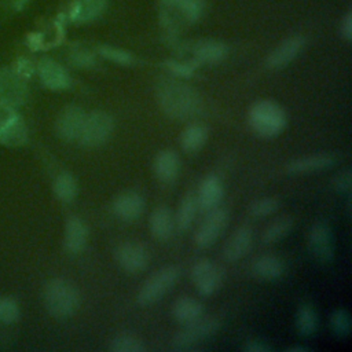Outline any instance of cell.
I'll use <instances>...</instances> for the list:
<instances>
[{
	"mask_svg": "<svg viewBox=\"0 0 352 352\" xmlns=\"http://www.w3.org/2000/svg\"><path fill=\"white\" fill-rule=\"evenodd\" d=\"M252 274L261 280H275L282 276L285 265L283 261L274 254H263L253 260Z\"/></svg>",
	"mask_w": 352,
	"mask_h": 352,
	"instance_id": "cell-26",
	"label": "cell"
},
{
	"mask_svg": "<svg viewBox=\"0 0 352 352\" xmlns=\"http://www.w3.org/2000/svg\"><path fill=\"white\" fill-rule=\"evenodd\" d=\"M180 268L177 265H165L151 274L138 292V302L140 305H151L160 301L179 280Z\"/></svg>",
	"mask_w": 352,
	"mask_h": 352,
	"instance_id": "cell-6",
	"label": "cell"
},
{
	"mask_svg": "<svg viewBox=\"0 0 352 352\" xmlns=\"http://www.w3.org/2000/svg\"><path fill=\"white\" fill-rule=\"evenodd\" d=\"M333 187L338 192H349L352 188V170L349 168L338 172L333 180Z\"/></svg>",
	"mask_w": 352,
	"mask_h": 352,
	"instance_id": "cell-40",
	"label": "cell"
},
{
	"mask_svg": "<svg viewBox=\"0 0 352 352\" xmlns=\"http://www.w3.org/2000/svg\"><path fill=\"white\" fill-rule=\"evenodd\" d=\"M289 352H307L308 348L307 346H301V345H294V346H290L287 348Z\"/></svg>",
	"mask_w": 352,
	"mask_h": 352,
	"instance_id": "cell-46",
	"label": "cell"
},
{
	"mask_svg": "<svg viewBox=\"0 0 352 352\" xmlns=\"http://www.w3.org/2000/svg\"><path fill=\"white\" fill-rule=\"evenodd\" d=\"M52 188H54V194L56 195V198L65 204L72 202L78 192L77 182H76L74 176L69 172H60L55 177Z\"/></svg>",
	"mask_w": 352,
	"mask_h": 352,
	"instance_id": "cell-30",
	"label": "cell"
},
{
	"mask_svg": "<svg viewBox=\"0 0 352 352\" xmlns=\"http://www.w3.org/2000/svg\"><path fill=\"white\" fill-rule=\"evenodd\" d=\"M160 19L169 34H175L183 25L197 23L205 10L206 0H160Z\"/></svg>",
	"mask_w": 352,
	"mask_h": 352,
	"instance_id": "cell-3",
	"label": "cell"
},
{
	"mask_svg": "<svg viewBox=\"0 0 352 352\" xmlns=\"http://www.w3.org/2000/svg\"><path fill=\"white\" fill-rule=\"evenodd\" d=\"M153 170L155 177L162 183H172L177 179L180 172V157L175 150H161L154 161Z\"/></svg>",
	"mask_w": 352,
	"mask_h": 352,
	"instance_id": "cell-20",
	"label": "cell"
},
{
	"mask_svg": "<svg viewBox=\"0 0 352 352\" xmlns=\"http://www.w3.org/2000/svg\"><path fill=\"white\" fill-rule=\"evenodd\" d=\"M184 326L186 327L177 331L172 338V348L176 351H190L197 348L201 342H205V340L219 331L221 320L219 316H201Z\"/></svg>",
	"mask_w": 352,
	"mask_h": 352,
	"instance_id": "cell-5",
	"label": "cell"
},
{
	"mask_svg": "<svg viewBox=\"0 0 352 352\" xmlns=\"http://www.w3.org/2000/svg\"><path fill=\"white\" fill-rule=\"evenodd\" d=\"M279 208V201L275 197H263L253 201L249 206V214L253 217H265L272 214Z\"/></svg>",
	"mask_w": 352,
	"mask_h": 352,
	"instance_id": "cell-36",
	"label": "cell"
},
{
	"mask_svg": "<svg viewBox=\"0 0 352 352\" xmlns=\"http://www.w3.org/2000/svg\"><path fill=\"white\" fill-rule=\"evenodd\" d=\"M113 131V117L103 110H95L85 114L82 129L77 142L85 147H99L111 138Z\"/></svg>",
	"mask_w": 352,
	"mask_h": 352,
	"instance_id": "cell-7",
	"label": "cell"
},
{
	"mask_svg": "<svg viewBox=\"0 0 352 352\" xmlns=\"http://www.w3.org/2000/svg\"><path fill=\"white\" fill-rule=\"evenodd\" d=\"M84 110L78 106L70 104L66 106L56 118V132L58 135L67 142L78 140V136L82 129V124L85 120Z\"/></svg>",
	"mask_w": 352,
	"mask_h": 352,
	"instance_id": "cell-16",
	"label": "cell"
},
{
	"mask_svg": "<svg viewBox=\"0 0 352 352\" xmlns=\"http://www.w3.org/2000/svg\"><path fill=\"white\" fill-rule=\"evenodd\" d=\"M318 319L315 311L309 305H302L298 308L296 315V327L301 336H312L316 330Z\"/></svg>",
	"mask_w": 352,
	"mask_h": 352,
	"instance_id": "cell-33",
	"label": "cell"
},
{
	"mask_svg": "<svg viewBox=\"0 0 352 352\" xmlns=\"http://www.w3.org/2000/svg\"><path fill=\"white\" fill-rule=\"evenodd\" d=\"M28 43H29V47L32 50H38L41 48V34L38 33H32L29 37H28Z\"/></svg>",
	"mask_w": 352,
	"mask_h": 352,
	"instance_id": "cell-44",
	"label": "cell"
},
{
	"mask_svg": "<svg viewBox=\"0 0 352 352\" xmlns=\"http://www.w3.org/2000/svg\"><path fill=\"white\" fill-rule=\"evenodd\" d=\"M248 121L254 133L263 138H274L286 126V113L275 102L263 99L253 103L248 113Z\"/></svg>",
	"mask_w": 352,
	"mask_h": 352,
	"instance_id": "cell-4",
	"label": "cell"
},
{
	"mask_svg": "<svg viewBox=\"0 0 352 352\" xmlns=\"http://www.w3.org/2000/svg\"><path fill=\"white\" fill-rule=\"evenodd\" d=\"M155 95L162 111L173 120L187 121L202 110L201 95L191 85L176 78L160 81Z\"/></svg>",
	"mask_w": 352,
	"mask_h": 352,
	"instance_id": "cell-1",
	"label": "cell"
},
{
	"mask_svg": "<svg viewBox=\"0 0 352 352\" xmlns=\"http://www.w3.org/2000/svg\"><path fill=\"white\" fill-rule=\"evenodd\" d=\"M304 38L301 36H292L280 41L267 56L265 65L268 69L278 70L294 60L304 48Z\"/></svg>",
	"mask_w": 352,
	"mask_h": 352,
	"instance_id": "cell-14",
	"label": "cell"
},
{
	"mask_svg": "<svg viewBox=\"0 0 352 352\" xmlns=\"http://www.w3.org/2000/svg\"><path fill=\"white\" fill-rule=\"evenodd\" d=\"M228 48L217 40H199L192 47V62L216 65L226 59Z\"/></svg>",
	"mask_w": 352,
	"mask_h": 352,
	"instance_id": "cell-22",
	"label": "cell"
},
{
	"mask_svg": "<svg viewBox=\"0 0 352 352\" xmlns=\"http://www.w3.org/2000/svg\"><path fill=\"white\" fill-rule=\"evenodd\" d=\"M308 246L312 256L319 263H330L334 258L336 243L331 228L324 221H316L312 224L308 234Z\"/></svg>",
	"mask_w": 352,
	"mask_h": 352,
	"instance_id": "cell-12",
	"label": "cell"
},
{
	"mask_svg": "<svg viewBox=\"0 0 352 352\" xmlns=\"http://www.w3.org/2000/svg\"><path fill=\"white\" fill-rule=\"evenodd\" d=\"M195 62H180L169 59L165 62V67L173 77H190L195 72Z\"/></svg>",
	"mask_w": 352,
	"mask_h": 352,
	"instance_id": "cell-38",
	"label": "cell"
},
{
	"mask_svg": "<svg viewBox=\"0 0 352 352\" xmlns=\"http://www.w3.org/2000/svg\"><path fill=\"white\" fill-rule=\"evenodd\" d=\"M341 36L346 40V41H351L352 40V14L348 12L342 22H341Z\"/></svg>",
	"mask_w": 352,
	"mask_h": 352,
	"instance_id": "cell-43",
	"label": "cell"
},
{
	"mask_svg": "<svg viewBox=\"0 0 352 352\" xmlns=\"http://www.w3.org/2000/svg\"><path fill=\"white\" fill-rule=\"evenodd\" d=\"M12 69L23 80L30 78L34 73V65L28 58H18L15 62V66Z\"/></svg>",
	"mask_w": 352,
	"mask_h": 352,
	"instance_id": "cell-41",
	"label": "cell"
},
{
	"mask_svg": "<svg viewBox=\"0 0 352 352\" xmlns=\"http://www.w3.org/2000/svg\"><path fill=\"white\" fill-rule=\"evenodd\" d=\"M109 349L111 352H143L146 345L140 337L132 333H118L116 334L110 342Z\"/></svg>",
	"mask_w": 352,
	"mask_h": 352,
	"instance_id": "cell-32",
	"label": "cell"
},
{
	"mask_svg": "<svg viewBox=\"0 0 352 352\" xmlns=\"http://www.w3.org/2000/svg\"><path fill=\"white\" fill-rule=\"evenodd\" d=\"M28 98V87L12 67H0V103L19 107Z\"/></svg>",
	"mask_w": 352,
	"mask_h": 352,
	"instance_id": "cell-13",
	"label": "cell"
},
{
	"mask_svg": "<svg viewBox=\"0 0 352 352\" xmlns=\"http://www.w3.org/2000/svg\"><path fill=\"white\" fill-rule=\"evenodd\" d=\"M293 228V219L290 216H280L272 220L263 231L261 239L264 243H275L283 239Z\"/></svg>",
	"mask_w": 352,
	"mask_h": 352,
	"instance_id": "cell-31",
	"label": "cell"
},
{
	"mask_svg": "<svg viewBox=\"0 0 352 352\" xmlns=\"http://www.w3.org/2000/svg\"><path fill=\"white\" fill-rule=\"evenodd\" d=\"M334 162V157L326 153L311 154L294 158L286 165V170L289 173H309L315 170L327 169Z\"/></svg>",
	"mask_w": 352,
	"mask_h": 352,
	"instance_id": "cell-25",
	"label": "cell"
},
{
	"mask_svg": "<svg viewBox=\"0 0 352 352\" xmlns=\"http://www.w3.org/2000/svg\"><path fill=\"white\" fill-rule=\"evenodd\" d=\"M330 327L337 337H348L351 333V315L345 308H338L330 315Z\"/></svg>",
	"mask_w": 352,
	"mask_h": 352,
	"instance_id": "cell-34",
	"label": "cell"
},
{
	"mask_svg": "<svg viewBox=\"0 0 352 352\" xmlns=\"http://www.w3.org/2000/svg\"><path fill=\"white\" fill-rule=\"evenodd\" d=\"M228 223V212L224 208H214L208 210L206 216L201 221L198 230L194 234V242L198 248L212 246L221 232L226 230Z\"/></svg>",
	"mask_w": 352,
	"mask_h": 352,
	"instance_id": "cell-9",
	"label": "cell"
},
{
	"mask_svg": "<svg viewBox=\"0 0 352 352\" xmlns=\"http://www.w3.org/2000/svg\"><path fill=\"white\" fill-rule=\"evenodd\" d=\"M28 142V128L16 107L0 103V144L19 147Z\"/></svg>",
	"mask_w": 352,
	"mask_h": 352,
	"instance_id": "cell-8",
	"label": "cell"
},
{
	"mask_svg": "<svg viewBox=\"0 0 352 352\" xmlns=\"http://www.w3.org/2000/svg\"><path fill=\"white\" fill-rule=\"evenodd\" d=\"M37 72L43 85L51 91H63L67 89L72 84V78L67 70L51 58L40 59Z\"/></svg>",
	"mask_w": 352,
	"mask_h": 352,
	"instance_id": "cell-15",
	"label": "cell"
},
{
	"mask_svg": "<svg viewBox=\"0 0 352 352\" xmlns=\"http://www.w3.org/2000/svg\"><path fill=\"white\" fill-rule=\"evenodd\" d=\"M146 208V201L136 191H124L118 194L111 205V210L117 219L122 221H133L139 219Z\"/></svg>",
	"mask_w": 352,
	"mask_h": 352,
	"instance_id": "cell-17",
	"label": "cell"
},
{
	"mask_svg": "<svg viewBox=\"0 0 352 352\" xmlns=\"http://www.w3.org/2000/svg\"><path fill=\"white\" fill-rule=\"evenodd\" d=\"M243 349L246 352H268L271 351V346L265 341L254 338V340H248Z\"/></svg>",
	"mask_w": 352,
	"mask_h": 352,
	"instance_id": "cell-42",
	"label": "cell"
},
{
	"mask_svg": "<svg viewBox=\"0 0 352 352\" xmlns=\"http://www.w3.org/2000/svg\"><path fill=\"white\" fill-rule=\"evenodd\" d=\"M28 3H29V0H11L12 8L15 11H22L28 6Z\"/></svg>",
	"mask_w": 352,
	"mask_h": 352,
	"instance_id": "cell-45",
	"label": "cell"
},
{
	"mask_svg": "<svg viewBox=\"0 0 352 352\" xmlns=\"http://www.w3.org/2000/svg\"><path fill=\"white\" fill-rule=\"evenodd\" d=\"M223 195H224V187H223L221 179L217 175L210 173L202 179L197 190L195 198L199 209L208 212L210 209L220 206Z\"/></svg>",
	"mask_w": 352,
	"mask_h": 352,
	"instance_id": "cell-18",
	"label": "cell"
},
{
	"mask_svg": "<svg viewBox=\"0 0 352 352\" xmlns=\"http://www.w3.org/2000/svg\"><path fill=\"white\" fill-rule=\"evenodd\" d=\"M44 304L54 318H69L80 305L78 289L69 279L54 278L44 287Z\"/></svg>",
	"mask_w": 352,
	"mask_h": 352,
	"instance_id": "cell-2",
	"label": "cell"
},
{
	"mask_svg": "<svg viewBox=\"0 0 352 352\" xmlns=\"http://www.w3.org/2000/svg\"><path fill=\"white\" fill-rule=\"evenodd\" d=\"M88 242V227L85 223L77 217L70 216L65 223L63 245L69 253H80Z\"/></svg>",
	"mask_w": 352,
	"mask_h": 352,
	"instance_id": "cell-21",
	"label": "cell"
},
{
	"mask_svg": "<svg viewBox=\"0 0 352 352\" xmlns=\"http://www.w3.org/2000/svg\"><path fill=\"white\" fill-rule=\"evenodd\" d=\"M208 140V128L199 122L188 124L180 135V146L186 153L199 151Z\"/></svg>",
	"mask_w": 352,
	"mask_h": 352,
	"instance_id": "cell-28",
	"label": "cell"
},
{
	"mask_svg": "<svg viewBox=\"0 0 352 352\" xmlns=\"http://www.w3.org/2000/svg\"><path fill=\"white\" fill-rule=\"evenodd\" d=\"M148 227H150L151 235L155 239H158V241L169 239L176 230L175 216H173L172 210L164 205L157 206L150 214Z\"/></svg>",
	"mask_w": 352,
	"mask_h": 352,
	"instance_id": "cell-23",
	"label": "cell"
},
{
	"mask_svg": "<svg viewBox=\"0 0 352 352\" xmlns=\"http://www.w3.org/2000/svg\"><path fill=\"white\" fill-rule=\"evenodd\" d=\"M253 246V231L248 226L238 227L223 246V257L227 261H238L245 257Z\"/></svg>",
	"mask_w": 352,
	"mask_h": 352,
	"instance_id": "cell-19",
	"label": "cell"
},
{
	"mask_svg": "<svg viewBox=\"0 0 352 352\" xmlns=\"http://www.w3.org/2000/svg\"><path fill=\"white\" fill-rule=\"evenodd\" d=\"M19 318V307L10 297L0 298V323H14Z\"/></svg>",
	"mask_w": 352,
	"mask_h": 352,
	"instance_id": "cell-37",
	"label": "cell"
},
{
	"mask_svg": "<svg viewBox=\"0 0 352 352\" xmlns=\"http://www.w3.org/2000/svg\"><path fill=\"white\" fill-rule=\"evenodd\" d=\"M204 314V307L201 301L190 296L179 297L172 305V316L176 322L182 324L191 323L201 318Z\"/></svg>",
	"mask_w": 352,
	"mask_h": 352,
	"instance_id": "cell-27",
	"label": "cell"
},
{
	"mask_svg": "<svg viewBox=\"0 0 352 352\" xmlns=\"http://www.w3.org/2000/svg\"><path fill=\"white\" fill-rule=\"evenodd\" d=\"M70 62L77 67H92L95 65V56L87 50H73L70 52Z\"/></svg>",
	"mask_w": 352,
	"mask_h": 352,
	"instance_id": "cell-39",
	"label": "cell"
},
{
	"mask_svg": "<svg viewBox=\"0 0 352 352\" xmlns=\"http://www.w3.org/2000/svg\"><path fill=\"white\" fill-rule=\"evenodd\" d=\"M190 276L197 292L202 296L213 294L223 282V271L209 258L197 260L191 265Z\"/></svg>",
	"mask_w": 352,
	"mask_h": 352,
	"instance_id": "cell-10",
	"label": "cell"
},
{
	"mask_svg": "<svg viewBox=\"0 0 352 352\" xmlns=\"http://www.w3.org/2000/svg\"><path fill=\"white\" fill-rule=\"evenodd\" d=\"M198 202L195 198V194H186L182 201L179 202V206L176 209L175 216V226L179 231H186L190 228L192 221L195 220V216L198 213Z\"/></svg>",
	"mask_w": 352,
	"mask_h": 352,
	"instance_id": "cell-29",
	"label": "cell"
},
{
	"mask_svg": "<svg viewBox=\"0 0 352 352\" xmlns=\"http://www.w3.org/2000/svg\"><path fill=\"white\" fill-rule=\"evenodd\" d=\"M98 52L102 58L111 60L117 65H122V66H128L133 63V55L125 50L117 48V47H111V45H100L98 48Z\"/></svg>",
	"mask_w": 352,
	"mask_h": 352,
	"instance_id": "cell-35",
	"label": "cell"
},
{
	"mask_svg": "<svg viewBox=\"0 0 352 352\" xmlns=\"http://www.w3.org/2000/svg\"><path fill=\"white\" fill-rule=\"evenodd\" d=\"M114 258L121 270L128 274H138L146 270L150 261V253L146 246L138 242H122L114 250Z\"/></svg>",
	"mask_w": 352,
	"mask_h": 352,
	"instance_id": "cell-11",
	"label": "cell"
},
{
	"mask_svg": "<svg viewBox=\"0 0 352 352\" xmlns=\"http://www.w3.org/2000/svg\"><path fill=\"white\" fill-rule=\"evenodd\" d=\"M107 0H74L70 10L69 18L76 23H88L106 11Z\"/></svg>",
	"mask_w": 352,
	"mask_h": 352,
	"instance_id": "cell-24",
	"label": "cell"
}]
</instances>
